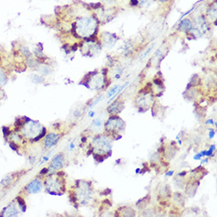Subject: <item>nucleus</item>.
<instances>
[{
    "label": "nucleus",
    "mask_w": 217,
    "mask_h": 217,
    "mask_svg": "<svg viewBox=\"0 0 217 217\" xmlns=\"http://www.w3.org/2000/svg\"><path fill=\"white\" fill-rule=\"evenodd\" d=\"M153 81L155 83H156V85H163V82H162V81H161L160 79H159V78H156V79H155V80H154Z\"/></svg>",
    "instance_id": "nucleus-10"
},
{
    "label": "nucleus",
    "mask_w": 217,
    "mask_h": 217,
    "mask_svg": "<svg viewBox=\"0 0 217 217\" xmlns=\"http://www.w3.org/2000/svg\"><path fill=\"white\" fill-rule=\"evenodd\" d=\"M33 81L35 83H41L43 81V78L40 76L34 75L33 76Z\"/></svg>",
    "instance_id": "nucleus-9"
},
{
    "label": "nucleus",
    "mask_w": 217,
    "mask_h": 217,
    "mask_svg": "<svg viewBox=\"0 0 217 217\" xmlns=\"http://www.w3.org/2000/svg\"><path fill=\"white\" fill-rule=\"evenodd\" d=\"M17 203H18V205L21 208V210L22 212H25L26 209V205H25V200L23 198H21L20 197H17Z\"/></svg>",
    "instance_id": "nucleus-7"
},
{
    "label": "nucleus",
    "mask_w": 217,
    "mask_h": 217,
    "mask_svg": "<svg viewBox=\"0 0 217 217\" xmlns=\"http://www.w3.org/2000/svg\"><path fill=\"white\" fill-rule=\"evenodd\" d=\"M192 28V24L189 20H183V21L179 24V28L182 31L187 32V31L190 30Z\"/></svg>",
    "instance_id": "nucleus-5"
},
{
    "label": "nucleus",
    "mask_w": 217,
    "mask_h": 217,
    "mask_svg": "<svg viewBox=\"0 0 217 217\" xmlns=\"http://www.w3.org/2000/svg\"><path fill=\"white\" fill-rule=\"evenodd\" d=\"M109 194H111V189H105L104 192H102V194H104V195H107Z\"/></svg>",
    "instance_id": "nucleus-12"
},
{
    "label": "nucleus",
    "mask_w": 217,
    "mask_h": 217,
    "mask_svg": "<svg viewBox=\"0 0 217 217\" xmlns=\"http://www.w3.org/2000/svg\"><path fill=\"white\" fill-rule=\"evenodd\" d=\"M64 163V159L63 156L62 154H59L57 155L56 156H54V158L52 160V163H51V165H50V169L49 170H52V171H54L56 169H59L61 168L62 166H63Z\"/></svg>",
    "instance_id": "nucleus-3"
},
{
    "label": "nucleus",
    "mask_w": 217,
    "mask_h": 217,
    "mask_svg": "<svg viewBox=\"0 0 217 217\" xmlns=\"http://www.w3.org/2000/svg\"><path fill=\"white\" fill-rule=\"evenodd\" d=\"M18 213L19 209L17 208L15 203L12 201L9 205L4 208L2 216H15L18 215Z\"/></svg>",
    "instance_id": "nucleus-2"
},
{
    "label": "nucleus",
    "mask_w": 217,
    "mask_h": 217,
    "mask_svg": "<svg viewBox=\"0 0 217 217\" xmlns=\"http://www.w3.org/2000/svg\"><path fill=\"white\" fill-rule=\"evenodd\" d=\"M173 174V171H171V172H168V174H167V175H171Z\"/></svg>",
    "instance_id": "nucleus-16"
},
{
    "label": "nucleus",
    "mask_w": 217,
    "mask_h": 217,
    "mask_svg": "<svg viewBox=\"0 0 217 217\" xmlns=\"http://www.w3.org/2000/svg\"><path fill=\"white\" fill-rule=\"evenodd\" d=\"M7 81V73L4 71V70L0 68V85H4Z\"/></svg>",
    "instance_id": "nucleus-6"
},
{
    "label": "nucleus",
    "mask_w": 217,
    "mask_h": 217,
    "mask_svg": "<svg viewBox=\"0 0 217 217\" xmlns=\"http://www.w3.org/2000/svg\"><path fill=\"white\" fill-rule=\"evenodd\" d=\"M117 88H118V86H117V85H116L115 87V88H113V89H111V92H109L108 97H111V96H112V94H113L114 92H116V90H117Z\"/></svg>",
    "instance_id": "nucleus-11"
},
{
    "label": "nucleus",
    "mask_w": 217,
    "mask_h": 217,
    "mask_svg": "<svg viewBox=\"0 0 217 217\" xmlns=\"http://www.w3.org/2000/svg\"><path fill=\"white\" fill-rule=\"evenodd\" d=\"M152 47H150V48H149V50H148V51H147V52H146V53H144V55H143V56H142V59H143V58H144V57L146 56L147 54H149V52H150V51H151V49H152Z\"/></svg>",
    "instance_id": "nucleus-13"
},
{
    "label": "nucleus",
    "mask_w": 217,
    "mask_h": 217,
    "mask_svg": "<svg viewBox=\"0 0 217 217\" xmlns=\"http://www.w3.org/2000/svg\"><path fill=\"white\" fill-rule=\"evenodd\" d=\"M59 135L55 134H50L47 136L46 140H45V145L47 148H51V147L54 146V144H56L57 142H59Z\"/></svg>",
    "instance_id": "nucleus-4"
},
{
    "label": "nucleus",
    "mask_w": 217,
    "mask_h": 217,
    "mask_svg": "<svg viewBox=\"0 0 217 217\" xmlns=\"http://www.w3.org/2000/svg\"><path fill=\"white\" fill-rule=\"evenodd\" d=\"M42 189V183L39 179H34L33 181L28 183V185L26 187V191L28 194H37L40 192Z\"/></svg>",
    "instance_id": "nucleus-1"
},
{
    "label": "nucleus",
    "mask_w": 217,
    "mask_h": 217,
    "mask_svg": "<svg viewBox=\"0 0 217 217\" xmlns=\"http://www.w3.org/2000/svg\"><path fill=\"white\" fill-rule=\"evenodd\" d=\"M137 2H138V1H137V0H132V4L134 6H136L137 4Z\"/></svg>",
    "instance_id": "nucleus-15"
},
{
    "label": "nucleus",
    "mask_w": 217,
    "mask_h": 217,
    "mask_svg": "<svg viewBox=\"0 0 217 217\" xmlns=\"http://www.w3.org/2000/svg\"><path fill=\"white\" fill-rule=\"evenodd\" d=\"M12 182V178L9 177V176H7V177L4 178L2 181V185L5 186V187H7L9 185L11 184Z\"/></svg>",
    "instance_id": "nucleus-8"
},
{
    "label": "nucleus",
    "mask_w": 217,
    "mask_h": 217,
    "mask_svg": "<svg viewBox=\"0 0 217 217\" xmlns=\"http://www.w3.org/2000/svg\"><path fill=\"white\" fill-rule=\"evenodd\" d=\"M47 168H44V169H43V170H42V171L40 172V174H44H44H45V173H47Z\"/></svg>",
    "instance_id": "nucleus-14"
},
{
    "label": "nucleus",
    "mask_w": 217,
    "mask_h": 217,
    "mask_svg": "<svg viewBox=\"0 0 217 217\" xmlns=\"http://www.w3.org/2000/svg\"><path fill=\"white\" fill-rule=\"evenodd\" d=\"M160 2H166V1H168V0H160Z\"/></svg>",
    "instance_id": "nucleus-17"
}]
</instances>
